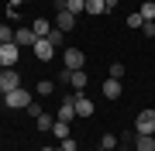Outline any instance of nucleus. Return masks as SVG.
Instances as JSON below:
<instances>
[{
    "mask_svg": "<svg viewBox=\"0 0 155 151\" xmlns=\"http://www.w3.org/2000/svg\"><path fill=\"white\" fill-rule=\"evenodd\" d=\"M141 17H145V21H155V0H145V4H141V11H138Z\"/></svg>",
    "mask_w": 155,
    "mask_h": 151,
    "instance_id": "aec40b11",
    "label": "nucleus"
},
{
    "mask_svg": "<svg viewBox=\"0 0 155 151\" xmlns=\"http://www.w3.org/2000/svg\"><path fill=\"white\" fill-rule=\"evenodd\" d=\"M134 134H155V110H141L134 117Z\"/></svg>",
    "mask_w": 155,
    "mask_h": 151,
    "instance_id": "7ed1b4c3",
    "label": "nucleus"
},
{
    "mask_svg": "<svg viewBox=\"0 0 155 151\" xmlns=\"http://www.w3.org/2000/svg\"><path fill=\"white\" fill-rule=\"evenodd\" d=\"M17 11H21V0H11V4H7V17H14Z\"/></svg>",
    "mask_w": 155,
    "mask_h": 151,
    "instance_id": "c85d7f7f",
    "label": "nucleus"
},
{
    "mask_svg": "<svg viewBox=\"0 0 155 151\" xmlns=\"http://www.w3.org/2000/svg\"><path fill=\"white\" fill-rule=\"evenodd\" d=\"M121 93H124L121 79H107V83H104V96H107V100H117Z\"/></svg>",
    "mask_w": 155,
    "mask_h": 151,
    "instance_id": "ddd939ff",
    "label": "nucleus"
},
{
    "mask_svg": "<svg viewBox=\"0 0 155 151\" xmlns=\"http://www.w3.org/2000/svg\"><path fill=\"white\" fill-rule=\"evenodd\" d=\"M52 24H55V28L59 31H72V28H76V14H69V11H55V21H52Z\"/></svg>",
    "mask_w": 155,
    "mask_h": 151,
    "instance_id": "9d476101",
    "label": "nucleus"
},
{
    "mask_svg": "<svg viewBox=\"0 0 155 151\" xmlns=\"http://www.w3.org/2000/svg\"><path fill=\"white\" fill-rule=\"evenodd\" d=\"M7 41H14V28L11 24H0V45H7Z\"/></svg>",
    "mask_w": 155,
    "mask_h": 151,
    "instance_id": "4be33fe9",
    "label": "nucleus"
},
{
    "mask_svg": "<svg viewBox=\"0 0 155 151\" xmlns=\"http://www.w3.org/2000/svg\"><path fill=\"white\" fill-rule=\"evenodd\" d=\"M52 127H55V117H52V113H41L38 117V131H48L52 134Z\"/></svg>",
    "mask_w": 155,
    "mask_h": 151,
    "instance_id": "6ab92c4d",
    "label": "nucleus"
},
{
    "mask_svg": "<svg viewBox=\"0 0 155 151\" xmlns=\"http://www.w3.org/2000/svg\"><path fill=\"white\" fill-rule=\"evenodd\" d=\"M41 151H59V148H41Z\"/></svg>",
    "mask_w": 155,
    "mask_h": 151,
    "instance_id": "2f4dec72",
    "label": "nucleus"
},
{
    "mask_svg": "<svg viewBox=\"0 0 155 151\" xmlns=\"http://www.w3.org/2000/svg\"><path fill=\"white\" fill-rule=\"evenodd\" d=\"M17 52H21V48H17L14 41L0 45V65H4V69H17Z\"/></svg>",
    "mask_w": 155,
    "mask_h": 151,
    "instance_id": "423d86ee",
    "label": "nucleus"
},
{
    "mask_svg": "<svg viewBox=\"0 0 155 151\" xmlns=\"http://www.w3.org/2000/svg\"><path fill=\"white\" fill-rule=\"evenodd\" d=\"M72 103H76V117H93V110H97L93 100H90L86 93H76V96H72Z\"/></svg>",
    "mask_w": 155,
    "mask_h": 151,
    "instance_id": "0eeeda50",
    "label": "nucleus"
},
{
    "mask_svg": "<svg viewBox=\"0 0 155 151\" xmlns=\"http://www.w3.org/2000/svg\"><path fill=\"white\" fill-rule=\"evenodd\" d=\"M134 151H155V134H134Z\"/></svg>",
    "mask_w": 155,
    "mask_h": 151,
    "instance_id": "f8f14e48",
    "label": "nucleus"
},
{
    "mask_svg": "<svg viewBox=\"0 0 155 151\" xmlns=\"http://www.w3.org/2000/svg\"><path fill=\"white\" fill-rule=\"evenodd\" d=\"M59 151H76V141H72V137H62V144H59Z\"/></svg>",
    "mask_w": 155,
    "mask_h": 151,
    "instance_id": "cd10ccee",
    "label": "nucleus"
},
{
    "mask_svg": "<svg viewBox=\"0 0 155 151\" xmlns=\"http://www.w3.org/2000/svg\"><path fill=\"white\" fill-rule=\"evenodd\" d=\"M117 4H121V0H104V7H107V11H117Z\"/></svg>",
    "mask_w": 155,
    "mask_h": 151,
    "instance_id": "c756f323",
    "label": "nucleus"
},
{
    "mask_svg": "<svg viewBox=\"0 0 155 151\" xmlns=\"http://www.w3.org/2000/svg\"><path fill=\"white\" fill-rule=\"evenodd\" d=\"M21 90V76H17V69H0V96L4 93H14Z\"/></svg>",
    "mask_w": 155,
    "mask_h": 151,
    "instance_id": "f03ea898",
    "label": "nucleus"
},
{
    "mask_svg": "<svg viewBox=\"0 0 155 151\" xmlns=\"http://www.w3.org/2000/svg\"><path fill=\"white\" fill-rule=\"evenodd\" d=\"M52 28H55V24H52V21H45V17H38V21H31V31L38 34V38H48V31H52Z\"/></svg>",
    "mask_w": 155,
    "mask_h": 151,
    "instance_id": "4468645a",
    "label": "nucleus"
},
{
    "mask_svg": "<svg viewBox=\"0 0 155 151\" xmlns=\"http://www.w3.org/2000/svg\"><path fill=\"white\" fill-rule=\"evenodd\" d=\"M0 141H4V131H0Z\"/></svg>",
    "mask_w": 155,
    "mask_h": 151,
    "instance_id": "473e14b6",
    "label": "nucleus"
},
{
    "mask_svg": "<svg viewBox=\"0 0 155 151\" xmlns=\"http://www.w3.org/2000/svg\"><path fill=\"white\" fill-rule=\"evenodd\" d=\"M66 11H69V14H76V17H79V14H86V0H66Z\"/></svg>",
    "mask_w": 155,
    "mask_h": 151,
    "instance_id": "dca6fc26",
    "label": "nucleus"
},
{
    "mask_svg": "<svg viewBox=\"0 0 155 151\" xmlns=\"http://www.w3.org/2000/svg\"><path fill=\"white\" fill-rule=\"evenodd\" d=\"M28 113H31V117H35V120H38V117H41V113H45V110H41V106H38V103H35V100H31V103H28Z\"/></svg>",
    "mask_w": 155,
    "mask_h": 151,
    "instance_id": "bb28decb",
    "label": "nucleus"
},
{
    "mask_svg": "<svg viewBox=\"0 0 155 151\" xmlns=\"http://www.w3.org/2000/svg\"><path fill=\"white\" fill-rule=\"evenodd\" d=\"M55 4V11H66V0H52Z\"/></svg>",
    "mask_w": 155,
    "mask_h": 151,
    "instance_id": "7c9ffc66",
    "label": "nucleus"
},
{
    "mask_svg": "<svg viewBox=\"0 0 155 151\" xmlns=\"http://www.w3.org/2000/svg\"><path fill=\"white\" fill-rule=\"evenodd\" d=\"M72 117H76V103H72V96H69V100H62L59 103V113H55V120H72Z\"/></svg>",
    "mask_w": 155,
    "mask_h": 151,
    "instance_id": "9b49d317",
    "label": "nucleus"
},
{
    "mask_svg": "<svg viewBox=\"0 0 155 151\" xmlns=\"http://www.w3.org/2000/svg\"><path fill=\"white\" fill-rule=\"evenodd\" d=\"M59 83H66V86H72L76 93H83V90H86V72H83V69H76V72L66 69V72L59 76Z\"/></svg>",
    "mask_w": 155,
    "mask_h": 151,
    "instance_id": "39448f33",
    "label": "nucleus"
},
{
    "mask_svg": "<svg viewBox=\"0 0 155 151\" xmlns=\"http://www.w3.org/2000/svg\"><path fill=\"white\" fill-rule=\"evenodd\" d=\"M62 62H66L69 72H76V69H83V65H86V55H83L79 48H62Z\"/></svg>",
    "mask_w": 155,
    "mask_h": 151,
    "instance_id": "20e7f679",
    "label": "nucleus"
},
{
    "mask_svg": "<svg viewBox=\"0 0 155 151\" xmlns=\"http://www.w3.org/2000/svg\"><path fill=\"white\" fill-rule=\"evenodd\" d=\"M141 24H145V17H141L138 11H134V14H127V28H141Z\"/></svg>",
    "mask_w": 155,
    "mask_h": 151,
    "instance_id": "b1692460",
    "label": "nucleus"
},
{
    "mask_svg": "<svg viewBox=\"0 0 155 151\" xmlns=\"http://www.w3.org/2000/svg\"><path fill=\"white\" fill-rule=\"evenodd\" d=\"M100 151H117V137L114 134H104V137H100Z\"/></svg>",
    "mask_w": 155,
    "mask_h": 151,
    "instance_id": "412c9836",
    "label": "nucleus"
},
{
    "mask_svg": "<svg viewBox=\"0 0 155 151\" xmlns=\"http://www.w3.org/2000/svg\"><path fill=\"white\" fill-rule=\"evenodd\" d=\"M48 41H52V48H62V45H66V31L52 28V31H48Z\"/></svg>",
    "mask_w": 155,
    "mask_h": 151,
    "instance_id": "f3484780",
    "label": "nucleus"
},
{
    "mask_svg": "<svg viewBox=\"0 0 155 151\" xmlns=\"http://www.w3.org/2000/svg\"><path fill=\"white\" fill-rule=\"evenodd\" d=\"M141 34H145V38H155V21H145L141 24Z\"/></svg>",
    "mask_w": 155,
    "mask_h": 151,
    "instance_id": "393cba45",
    "label": "nucleus"
},
{
    "mask_svg": "<svg viewBox=\"0 0 155 151\" xmlns=\"http://www.w3.org/2000/svg\"><path fill=\"white\" fill-rule=\"evenodd\" d=\"M52 134H55L59 141H62V137H72V127H69L66 120H55V127H52Z\"/></svg>",
    "mask_w": 155,
    "mask_h": 151,
    "instance_id": "2eb2a0df",
    "label": "nucleus"
},
{
    "mask_svg": "<svg viewBox=\"0 0 155 151\" xmlns=\"http://www.w3.org/2000/svg\"><path fill=\"white\" fill-rule=\"evenodd\" d=\"M35 58H38V62H52V58H55V48H52L48 38H38V41H35Z\"/></svg>",
    "mask_w": 155,
    "mask_h": 151,
    "instance_id": "1a4fd4ad",
    "label": "nucleus"
},
{
    "mask_svg": "<svg viewBox=\"0 0 155 151\" xmlns=\"http://www.w3.org/2000/svg\"><path fill=\"white\" fill-rule=\"evenodd\" d=\"M0 69H4V65H0Z\"/></svg>",
    "mask_w": 155,
    "mask_h": 151,
    "instance_id": "72a5a7b5",
    "label": "nucleus"
},
{
    "mask_svg": "<svg viewBox=\"0 0 155 151\" xmlns=\"http://www.w3.org/2000/svg\"><path fill=\"white\" fill-rule=\"evenodd\" d=\"M35 41H38V34H35L31 28H17L14 31V45L17 48H35Z\"/></svg>",
    "mask_w": 155,
    "mask_h": 151,
    "instance_id": "6e6552de",
    "label": "nucleus"
},
{
    "mask_svg": "<svg viewBox=\"0 0 155 151\" xmlns=\"http://www.w3.org/2000/svg\"><path fill=\"white\" fill-rule=\"evenodd\" d=\"M86 14H93V17H100V14H107L104 0H86Z\"/></svg>",
    "mask_w": 155,
    "mask_h": 151,
    "instance_id": "a211bd4d",
    "label": "nucleus"
},
{
    "mask_svg": "<svg viewBox=\"0 0 155 151\" xmlns=\"http://www.w3.org/2000/svg\"><path fill=\"white\" fill-rule=\"evenodd\" d=\"M4 106H11V110H28V103H31V90H14V93H4V100H0Z\"/></svg>",
    "mask_w": 155,
    "mask_h": 151,
    "instance_id": "f257e3e1",
    "label": "nucleus"
},
{
    "mask_svg": "<svg viewBox=\"0 0 155 151\" xmlns=\"http://www.w3.org/2000/svg\"><path fill=\"white\" fill-rule=\"evenodd\" d=\"M110 79H124V65H121V62L110 65Z\"/></svg>",
    "mask_w": 155,
    "mask_h": 151,
    "instance_id": "a878e982",
    "label": "nucleus"
},
{
    "mask_svg": "<svg viewBox=\"0 0 155 151\" xmlns=\"http://www.w3.org/2000/svg\"><path fill=\"white\" fill-rule=\"evenodd\" d=\"M38 93L41 96H52V93H55V83H52V79H41V83H38Z\"/></svg>",
    "mask_w": 155,
    "mask_h": 151,
    "instance_id": "5701e85b",
    "label": "nucleus"
}]
</instances>
